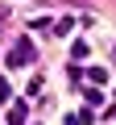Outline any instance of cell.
<instances>
[{
	"mask_svg": "<svg viewBox=\"0 0 116 125\" xmlns=\"http://www.w3.org/2000/svg\"><path fill=\"white\" fill-rule=\"evenodd\" d=\"M29 62H33V46L29 42H17L8 50V67H29Z\"/></svg>",
	"mask_w": 116,
	"mask_h": 125,
	"instance_id": "6da1fadb",
	"label": "cell"
},
{
	"mask_svg": "<svg viewBox=\"0 0 116 125\" xmlns=\"http://www.w3.org/2000/svg\"><path fill=\"white\" fill-rule=\"evenodd\" d=\"M25 121H29V104H25V100H17V104L8 108V125H25Z\"/></svg>",
	"mask_w": 116,
	"mask_h": 125,
	"instance_id": "7a4b0ae2",
	"label": "cell"
},
{
	"mask_svg": "<svg viewBox=\"0 0 116 125\" xmlns=\"http://www.w3.org/2000/svg\"><path fill=\"white\" fill-rule=\"evenodd\" d=\"M0 104H8V79L0 75Z\"/></svg>",
	"mask_w": 116,
	"mask_h": 125,
	"instance_id": "3957f363",
	"label": "cell"
}]
</instances>
